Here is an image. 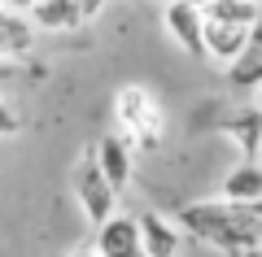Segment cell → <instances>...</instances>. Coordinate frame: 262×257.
Listing matches in <instances>:
<instances>
[{
  "label": "cell",
  "instance_id": "cell-5",
  "mask_svg": "<svg viewBox=\"0 0 262 257\" xmlns=\"http://www.w3.org/2000/svg\"><path fill=\"white\" fill-rule=\"evenodd\" d=\"M162 27L188 57H206V9L184 5V0H166L162 5Z\"/></svg>",
  "mask_w": 262,
  "mask_h": 257
},
{
  "label": "cell",
  "instance_id": "cell-4",
  "mask_svg": "<svg viewBox=\"0 0 262 257\" xmlns=\"http://www.w3.org/2000/svg\"><path fill=\"white\" fill-rule=\"evenodd\" d=\"M75 205H79V214H83V222H92V227H101V222L118 209V188L101 175V166H96L92 153L75 166Z\"/></svg>",
  "mask_w": 262,
  "mask_h": 257
},
{
  "label": "cell",
  "instance_id": "cell-11",
  "mask_svg": "<svg viewBox=\"0 0 262 257\" xmlns=\"http://www.w3.org/2000/svg\"><path fill=\"white\" fill-rule=\"evenodd\" d=\"M83 13H88L83 0H39L31 9V22L39 31H75L83 22Z\"/></svg>",
  "mask_w": 262,
  "mask_h": 257
},
{
  "label": "cell",
  "instance_id": "cell-20",
  "mask_svg": "<svg viewBox=\"0 0 262 257\" xmlns=\"http://www.w3.org/2000/svg\"><path fill=\"white\" fill-rule=\"evenodd\" d=\"M258 161H262V148H258Z\"/></svg>",
  "mask_w": 262,
  "mask_h": 257
},
{
  "label": "cell",
  "instance_id": "cell-13",
  "mask_svg": "<svg viewBox=\"0 0 262 257\" xmlns=\"http://www.w3.org/2000/svg\"><path fill=\"white\" fill-rule=\"evenodd\" d=\"M22 53H31V27H27V18H9L5 27H0V61H9V57H22Z\"/></svg>",
  "mask_w": 262,
  "mask_h": 257
},
{
  "label": "cell",
  "instance_id": "cell-21",
  "mask_svg": "<svg viewBox=\"0 0 262 257\" xmlns=\"http://www.w3.org/2000/svg\"><path fill=\"white\" fill-rule=\"evenodd\" d=\"M162 5H166V0H162Z\"/></svg>",
  "mask_w": 262,
  "mask_h": 257
},
{
  "label": "cell",
  "instance_id": "cell-9",
  "mask_svg": "<svg viewBox=\"0 0 262 257\" xmlns=\"http://www.w3.org/2000/svg\"><path fill=\"white\" fill-rule=\"evenodd\" d=\"M219 196H223V201H236V205H253V201H262V161H258V157H245V161H236L232 170L223 175Z\"/></svg>",
  "mask_w": 262,
  "mask_h": 257
},
{
  "label": "cell",
  "instance_id": "cell-17",
  "mask_svg": "<svg viewBox=\"0 0 262 257\" xmlns=\"http://www.w3.org/2000/svg\"><path fill=\"white\" fill-rule=\"evenodd\" d=\"M66 257H101V253H96V244H92V248H75V253H66Z\"/></svg>",
  "mask_w": 262,
  "mask_h": 257
},
{
  "label": "cell",
  "instance_id": "cell-1",
  "mask_svg": "<svg viewBox=\"0 0 262 257\" xmlns=\"http://www.w3.org/2000/svg\"><path fill=\"white\" fill-rule=\"evenodd\" d=\"M179 231L196 244H210L219 253H253L262 248V201L236 205V201H188L179 209Z\"/></svg>",
  "mask_w": 262,
  "mask_h": 257
},
{
  "label": "cell",
  "instance_id": "cell-7",
  "mask_svg": "<svg viewBox=\"0 0 262 257\" xmlns=\"http://www.w3.org/2000/svg\"><path fill=\"white\" fill-rule=\"evenodd\" d=\"M136 227H140V240H144V253L149 257H179V248H184L179 222H170L158 209H144V214H136Z\"/></svg>",
  "mask_w": 262,
  "mask_h": 257
},
{
  "label": "cell",
  "instance_id": "cell-19",
  "mask_svg": "<svg viewBox=\"0 0 262 257\" xmlns=\"http://www.w3.org/2000/svg\"><path fill=\"white\" fill-rule=\"evenodd\" d=\"M253 105H258V109H262V83H258V87H253Z\"/></svg>",
  "mask_w": 262,
  "mask_h": 257
},
{
  "label": "cell",
  "instance_id": "cell-16",
  "mask_svg": "<svg viewBox=\"0 0 262 257\" xmlns=\"http://www.w3.org/2000/svg\"><path fill=\"white\" fill-rule=\"evenodd\" d=\"M9 18H18V9H9V5L0 0V27H5V22H9Z\"/></svg>",
  "mask_w": 262,
  "mask_h": 257
},
{
  "label": "cell",
  "instance_id": "cell-8",
  "mask_svg": "<svg viewBox=\"0 0 262 257\" xmlns=\"http://www.w3.org/2000/svg\"><path fill=\"white\" fill-rule=\"evenodd\" d=\"M88 153L96 157V166H101V175L110 179V183L118 188V192H122V188L131 183V144H127V139L118 135V131L101 135V139H96L92 148H88Z\"/></svg>",
  "mask_w": 262,
  "mask_h": 257
},
{
  "label": "cell",
  "instance_id": "cell-18",
  "mask_svg": "<svg viewBox=\"0 0 262 257\" xmlns=\"http://www.w3.org/2000/svg\"><path fill=\"white\" fill-rule=\"evenodd\" d=\"M184 5H196V9H210V5H219V0H184Z\"/></svg>",
  "mask_w": 262,
  "mask_h": 257
},
{
  "label": "cell",
  "instance_id": "cell-2",
  "mask_svg": "<svg viewBox=\"0 0 262 257\" xmlns=\"http://www.w3.org/2000/svg\"><path fill=\"white\" fill-rule=\"evenodd\" d=\"M262 22V0H219L206 9V61H236Z\"/></svg>",
  "mask_w": 262,
  "mask_h": 257
},
{
  "label": "cell",
  "instance_id": "cell-3",
  "mask_svg": "<svg viewBox=\"0 0 262 257\" xmlns=\"http://www.w3.org/2000/svg\"><path fill=\"white\" fill-rule=\"evenodd\" d=\"M114 127H118V135L127 139L131 148H144V153L158 148L162 131H166L158 96H153L149 87H140V83L118 87V96H114Z\"/></svg>",
  "mask_w": 262,
  "mask_h": 257
},
{
  "label": "cell",
  "instance_id": "cell-6",
  "mask_svg": "<svg viewBox=\"0 0 262 257\" xmlns=\"http://www.w3.org/2000/svg\"><path fill=\"white\" fill-rule=\"evenodd\" d=\"M96 253L101 257H149L144 253V240H140V227H136V214L114 209L96 227Z\"/></svg>",
  "mask_w": 262,
  "mask_h": 257
},
{
  "label": "cell",
  "instance_id": "cell-12",
  "mask_svg": "<svg viewBox=\"0 0 262 257\" xmlns=\"http://www.w3.org/2000/svg\"><path fill=\"white\" fill-rule=\"evenodd\" d=\"M223 135L236 139V148H241L245 157H258V148H262V109H258V105L236 109V118L223 122Z\"/></svg>",
  "mask_w": 262,
  "mask_h": 257
},
{
  "label": "cell",
  "instance_id": "cell-14",
  "mask_svg": "<svg viewBox=\"0 0 262 257\" xmlns=\"http://www.w3.org/2000/svg\"><path fill=\"white\" fill-rule=\"evenodd\" d=\"M18 131H22V118H18V109H13V105H5V101H0V139L18 135Z\"/></svg>",
  "mask_w": 262,
  "mask_h": 257
},
{
  "label": "cell",
  "instance_id": "cell-15",
  "mask_svg": "<svg viewBox=\"0 0 262 257\" xmlns=\"http://www.w3.org/2000/svg\"><path fill=\"white\" fill-rule=\"evenodd\" d=\"M5 5H9V9H18V13H31L39 0H5Z\"/></svg>",
  "mask_w": 262,
  "mask_h": 257
},
{
  "label": "cell",
  "instance_id": "cell-10",
  "mask_svg": "<svg viewBox=\"0 0 262 257\" xmlns=\"http://www.w3.org/2000/svg\"><path fill=\"white\" fill-rule=\"evenodd\" d=\"M227 79H232V87H241V92H253L262 83V22L253 27V35H249V44L241 48V57L227 61Z\"/></svg>",
  "mask_w": 262,
  "mask_h": 257
}]
</instances>
